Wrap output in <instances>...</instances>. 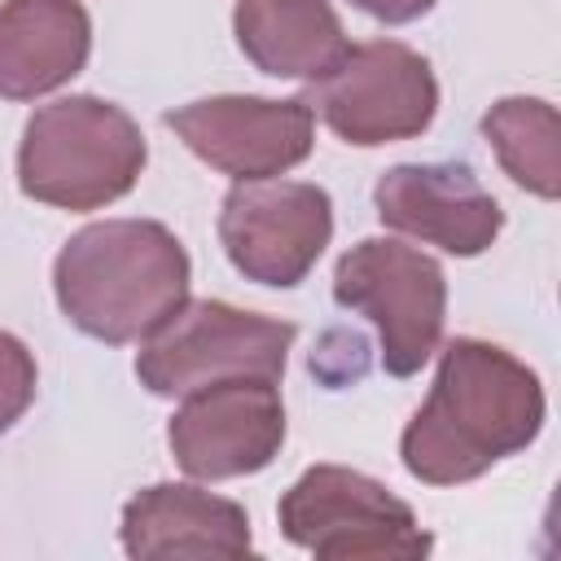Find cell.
Wrapping results in <instances>:
<instances>
[{
  "label": "cell",
  "instance_id": "1",
  "mask_svg": "<svg viewBox=\"0 0 561 561\" xmlns=\"http://www.w3.org/2000/svg\"><path fill=\"white\" fill-rule=\"evenodd\" d=\"M543 408V386L517 355L482 337H456L438 355L430 399L399 438L403 469L430 486L473 482L535 443Z\"/></svg>",
  "mask_w": 561,
  "mask_h": 561
},
{
  "label": "cell",
  "instance_id": "2",
  "mask_svg": "<svg viewBox=\"0 0 561 561\" xmlns=\"http://www.w3.org/2000/svg\"><path fill=\"white\" fill-rule=\"evenodd\" d=\"M188 250L158 219L88 224L53 263V289L66 320L110 346L149 337L188 298Z\"/></svg>",
  "mask_w": 561,
  "mask_h": 561
},
{
  "label": "cell",
  "instance_id": "3",
  "mask_svg": "<svg viewBox=\"0 0 561 561\" xmlns=\"http://www.w3.org/2000/svg\"><path fill=\"white\" fill-rule=\"evenodd\" d=\"M145 158V131L123 105L61 96L22 127L18 188L57 210H101L136 188Z\"/></svg>",
  "mask_w": 561,
  "mask_h": 561
},
{
  "label": "cell",
  "instance_id": "4",
  "mask_svg": "<svg viewBox=\"0 0 561 561\" xmlns=\"http://www.w3.org/2000/svg\"><path fill=\"white\" fill-rule=\"evenodd\" d=\"M298 329L219 298H184L136 351V377L158 399H184L228 377H280Z\"/></svg>",
  "mask_w": 561,
  "mask_h": 561
},
{
  "label": "cell",
  "instance_id": "5",
  "mask_svg": "<svg viewBox=\"0 0 561 561\" xmlns=\"http://www.w3.org/2000/svg\"><path fill=\"white\" fill-rule=\"evenodd\" d=\"M276 517L280 535L320 561H416L434 548L399 495L346 465H311L280 495Z\"/></svg>",
  "mask_w": 561,
  "mask_h": 561
},
{
  "label": "cell",
  "instance_id": "6",
  "mask_svg": "<svg viewBox=\"0 0 561 561\" xmlns=\"http://www.w3.org/2000/svg\"><path fill=\"white\" fill-rule=\"evenodd\" d=\"M333 298L337 307L373 320L381 368L390 377L421 373L438 351L447 320V276L430 254L390 237H364L337 259Z\"/></svg>",
  "mask_w": 561,
  "mask_h": 561
},
{
  "label": "cell",
  "instance_id": "7",
  "mask_svg": "<svg viewBox=\"0 0 561 561\" xmlns=\"http://www.w3.org/2000/svg\"><path fill=\"white\" fill-rule=\"evenodd\" d=\"M311 114L329 123L333 136L359 149L421 136L438 114V79L430 61L399 39L346 44V53L311 79Z\"/></svg>",
  "mask_w": 561,
  "mask_h": 561
},
{
  "label": "cell",
  "instance_id": "8",
  "mask_svg": "<svg viewBox=\"0 0 561 561\" xmlns=\"http://www.w3.org/2000/svg\"><path fill=\"white\" fill-rule=\"evenodd\" d=\"M333 237V202L307 180H237L219 210L228 263L259 285L289 289L307 280Z\"/></svg>",
  "mask_w": 561,
  "mask_h": 561
},
{
  "label": "cell",
  "instance_id": "9",
  "mask_svg": "<svg viewBox=\"0 0 561 561\" xmlns=\"http://www.w3.org/2000/svg\"><path fill=\"white\" fill-rule=\"evenodd\" d=\"M175 465L188 478L224 482L259 473L285 443V403L272 377H228L188 390L167 425Z\"/></svg>",
  "mask_w": 561,
  "mask_h": 561
},
{
  "label": "cell",
  "instance_id": "10",
  "mask_svg": "<svg viewBox=\"0 0 561 561\" xmlns=\"http://www.w3.org/2000/svg\"><path fill=\"white\" fill-rule=\"evenodd\" d=\"M162 123L215 171L232 180H272L307 162L316 114L302 96H202L162 114Z\"/></svg>",
  "mask_w": 561,
  "mask_h": 561
},
{
  "label": "cell",
  "instance_id": "11",
  "mask_svg": "<svg viewBox=\"0 0 561 561\" xmlns=\"http://www.w3.org/2000/svg\"><path fill=\"white\" fill-rule=\"evenodd\" d=\"M373 206L386 228L438 245L456 259L491 250L504 228L500 202L478 184V175L465 162L390 167L373 188Z\"/></svg>",
  "mask_w": 561,
  "mask_h": 561
},
{
  "label": "cell",
  "instance_id": "12",
  "mask_svg": "<svg viewBox=\"0 0 561 561\" xmlns=\"http://www.w3.org/2000/svg\"><path fill=\"white\" fill-rule=\"evenodd\" d=\"M123 548L136 561L219 557L241 561L254 552L250 517L237 500L210 495L188 482H153L123 504Z\"/></svg>",
  "mask_w": 561,
  "mask_h": 561
},
{
  "label": "cell",
  "instance_id": "13",
  "mask_svg": "<svg viewBox=\"0 0 561 561\" xmlns=\"http://www.w3.org/2000/svg\"><path fill=\"white\" fill-rule=\"evenodd\" d=\"M92 53V18L79 0L0 4V96L35 101L70 83Z\"/></svg>",
  "mask_w": 561,
  "mask_h": 561
},
{
  "label": "cell",
  "instance_id": "14",
  "mask_svg": "<svg viewBox=\"0 0 561 561\" xmlns=\"http://www.w3.org/2000/svg\"><path fill=\"white\" fill-rule=\"evenodd\" d=\"M241 53L276 79H316L346 53V31L329 0H237Z\"/></svg>",
  "mask_w": 561,
  "mask_h": 561
},
{
  "label": "cell",
  "instance_id": "15",
  "mask_svg": "<svg viewBox=\"0 0 561 561\" xmlns=\"http://www.w3.org/2000/svg\"><path fill=\"white\" fill-rule=\"evenodd\" d=\"M482 136L500 167L526 193L552 202L561 193V118L539 96H504L482 114Z\"/></svg>",
  "mask_w": 561,
  "mask_h": 561
},
{
  "label": "cell",
  "instance_id": "16",
  "mask_svg": "<svg viewBox=\"0 0 561 561\" xmlns=\"http://www.w3.org/2000/svg\"><path fill=\"white\" fill-rule=\"evenodd\" d=\"M35 381H39L35 355L26 351L22 337L0 329V434L22 421V412L35 399Z\"/></svg>",
  "mask_w": 561,
  "mask_h": 561
},
{
  "label": "cell",
  "instance_id": "17",
  "mask_svg": "<svg viewBox=\"0 0 561 561\" xmlns=\"http://www.w3.org/2000/svg\"><path fill=\"white\" fill-rule=\"evenodd\" d=\"M355 9H364L368 18H377V22H390V26H399V22H416V18H425L438 0H351Z\"/></svg>",
  "mask_w": 561,
  "mask_h": 561
}]
</instances>
